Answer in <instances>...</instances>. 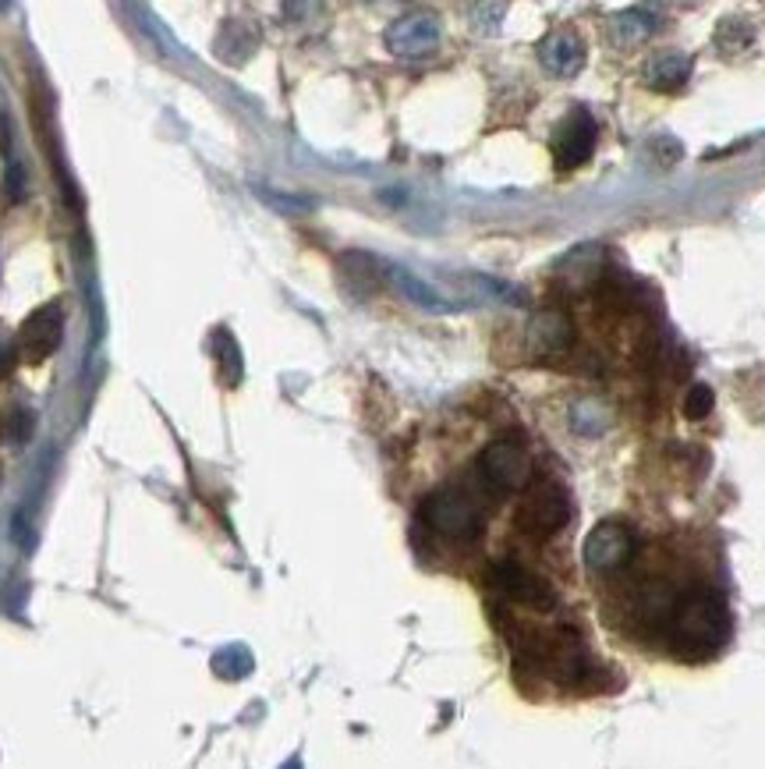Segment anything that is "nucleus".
I'll list each match as a JSON object with an SVG mask.
<instances>
[{
	"label": "nucleus",
	"mask_w": 765,
	"mask_h": 769,
	"mask_svg": "<svg viewBox=\"0 0 765 769\" xmlns=\"http://www.w3.org/2000/svg\"><path fill=\"white\" fill-rule=\"evenodd\" d=\"M383 40L394 58H404V61L425 58V53H433L440 47V18L433 11H412V14L397 18V22H390Z\"/></svg>",
	"instance_id": "obj_6"
},
{
	"label": "nucleus",
	"mask_w": 765,
	"mask_h": 769,
	"mask_svg": "<svg viewBox=\"0 0 765 769\" xmlns=\"http://www.w3.org/2000/svg\"><path fill=\"white\" fill-rule=\"evenodd\" d=\"M490 581H493V586H496L503 596L514 599V603H521V607L550 610V607L556 603L550 581H543L538 575H532L529 568L514 565V560H503V565H496V568L490 571Z\"/></svg>",
	"instance_id": "obj_9"
},
{
	"label": "nucleus",
	"mask_w": 765,
	"mask_h": 769,
	"mask_svg": "<svg viewBox=\"0 0 765 769\" xmlns=\"http://www.w3.org/2000/svg\"><path fill=\"white\" fill-rule=\"evenodd\" d=\"M14 362H18V341L11 344L8 337L0 333V380H4V377H11Z\"/></svg>",
	"instance_id": "obj_22"
},
{
	"label": "nucleus",
	"mask_w": 765,
	"mask_h": 769,
	"mask_svg": "<svg viewBox=\"0 0 765 769\" xmlns=\"http://www.w3.org/2000/svg\"><path fill=\"white\" fill-rule=\"evenodd\" d=\"M422 521L433 529L436 536L446 539H457V542H469L482 532V515L475 503L457 493V490H436L422 500Z\"/></svg>",
	"instance_id": "obj_3"
},
{
	"label": "nucleus",
	"mask_w": 765,
	"mask_h": 769,
	"mask_svg": "<svg viewBox=\"0 0 765 769\" xmlns=\"http://www.w3.org/2000/svg\"><path fill=\"white\" fill-rule=\"evenodd\" d=\"M503 0H475V8H472V26L482 29V32H493L500 26V18H503Z\"/></svg>",
	"instance_id": "obj_20"
},
{
	"label": "nucleus",
	"mask_w": 765,
	"mask_h": 769,
	"mask_svg": "<svg viewBox=\"0 0 765 769\" xmlns=\"http://www.w3.org/2000/svg\"><path fill=\"white\" fill-rule=\"evenodd\" d=\"M538 61L556 79H571L585 68V43L574 29H556L538 43Z\"/></svg>",
	"instance_id": "obj_10"
},
{
	"label": "nucleus",
	"mask_w": 765,
	"mask_h": 769,
	"mask_svg": "<svg viewBox=\"0 0 765 769\" xmlns=\"http://www.w3.org/2000/svg\"><path fill=\"white\" fill-rule=\"evenodd\" d=\"M532 333H535V341L543 344L546 351H560V348L571 344V323L560 312H543V316H538Z\"/></svg>",
	"instance_id": "obj_17"
},
{
	"label": "nucleus",
	"mask_w": 765,
	"mask_h": 769,
	"mask_svg": "<svg viewBox=\"0 0 765 769\" xmlns=\"http://www.w3.org/2000/svg\"><path fill=\"white\" fill-rule=\"evenodd\" d=\"M716 398H713V390H708L705 383H695L692 390L684 393V416L687 419H705L708 411H713Z\"/></svg>",
	"instance_id": "obj_19"
},
{
	"label": "nucleus",
	"mask_w": 765,
	"mask_h": 769,
	"mask_svg": "<svg viewBox=\"0 0 765 769\" xmlns=\"http://www.w3.org/2000/svg\"><path fill=\"white\" fill-rule=\"evenodd\" d=\"M595 136H600V128L588 118V110H574V114L560 121L556 136H553V160L560 171H574V167L588 163L592 149H595Z\"/></svg>",
	"instance_id": "obj_8"
},
{
	"label": "nucleus",
	"mask_w": 765,
	"mask_h": 769,
	"mask_svg": "<svg viewBox=\"0 0 765 769\" xmlns=\"http://www.w3.org/2000/svg\"><path fill=\"white\" fill-rule=\"evenodd\" d=\"M252 652L245 646H228V649H220L213 656V673L223 681H241V678H249L252 673Z\"/></svg>",
	"instance_id": "obj_16"
},
{
	"label": "nucleus",
	"mask_w": 765,
	"mask_h": 769,
	"mask_svg": "<svg viewBox=\"0 0 765 769\" xmlns=\"http://www.w3.org/2000/svg\"><path fill=\"white\" fill-rule=\"evenodd\" d=\"M731 635V613H726L723 599L713 592H692L674 603L666 617V639L670 649L681 660H708L716 656Z\"/></svg>",
	"instance_id": "obj_1"
},
{
	"label": "nucleus",
	"mask_w": 765,
	"mask_h": 769,
	"mask_svg": "<svg viewBox=\"0 0 765 769\" xmlns=\"http://www.w3.org/2000/svg\"><path fill=\"white\" fill-rule=\"evenodd\" d=\"M0 153H11V121H8V114L4 110H0Z\"/></svg>",
	"instance_id": "obj_24"
},
{
	"label": "nucleus",
	"mask_w": 765,
	"mask_h": 769,
	"mask_svg": "<svg viewBox=\"0 0 765 769\" xmlns=\"http://www.w3.org/2000/svg\"><path fill=\"white\" fill-rule=\"evenodd\" d=\"M386 277L394 280V284H397L407 298H412L415 306H422V309H433V312H451V309H454L451 302H443V298H440L433 288H425L422 280H415L412 273L401 270V267H390V270H386Z\"/></svg>",
	"instance_id": "obj_15"
},
{
	"label": "nucleus",
	"mask_w": 765,
	"mask_h": 769,
	"mask_svg": "<svg viewBox=\"0 0 765 769\" xmlns=\"http://www.w3.org/2000/svg\"><path fill=\"white\" fill-rule=\"evenodd\" d=\"M36 433V411L29 405H8L0 411V443L26 447Z\"/></svg>",
	"instance_id": "obj_14"
},
{
	"label": "nucleus",
	"mask_w": 765,
	"mask_h": 769,
	"mask_svg": "<svg viewBox=\"0 0 765 769\" xmlns=\"http://www.w3.org/2000/svg\"><path fill=\"white\" fill-rule=\"evenodd\" d=\"M479 476L486 479L493 490L500 493H514V490H525L529 479H532V458L529 450L514 443V440H496L482 450L479 458Z\"/></svg>",
	"instance_id": "obj_4"
},
{
	"label": "nucleus",
	"mask_w": 765,
	"mask_h": 769,
	"mask_svg": "<svg viewBox=\"0 0 765 769\" xmlns=\"http://www.w3.org/2000/svg\"><path fill=\"white\" fill-rule=\"evenodd\" d=\"M320 11H323V0H284V18L294 26L312 22Z\"/></svg>",
	"instance_id": "obj_21"
},
{
	"label": "nucleus",
	"mask_w": 765,
	"mask_h": 769,
	"mask_svg": "<svg viewBox=\"0 0 765 769\" xmlns=\"http://www.w3.org/2000/svg\"><path fill=\"white\" fill-rule=\"evenodd\" d=\"M0 479H4V472H0Z\"/></svg>",
	"instance_id": "obj_26"
},
{
	"label": "nucleus",
	"mask_w": 765,
	"mask_h": 769,
	"mask_svg": "<svg viewBox=\"0 0 765 769\" xmlns=\"http://www.w3.org/2000/svg\"><path fill=\"white\" fill-rule=\"evenodd\" d=\"M255 50H259V29L249 22V18H228L213 40V53L231 68L245 64Z\"/></svg>",
	"instance_id": "obj_11"
},
{
	"label": "nucleus",
	"mask_w": 765,
	"mask_h": 769,
	"mask_svg": "<svg viewBox=\"0 0 765 769\" xmlns=\"http://www.w3.org/2000/svg\"><path fill=\"white\" fill-rule=\"evenodd\" d=\"M692 79V58L687 53H656L645 64V86L660 92H677Z\"/></svg>",
	"instance_id": "obj_12"
},
{
	"label": "nucleus",
	"mask_w": 765,
	"mask_h": 769,
	"mask_svg": "<svg viewBox=\"0 0 765 769\" xmlns=\"http://www.w3.org/2000/svg\"><path fill=\"white\" fill-rule=\"evenodd\" d=\"M567 521H571V497L564 493V486H556V482L529 486V493L521 497L517 511H514V525L529 539H550L564 529Z\"/></svg>",
	"instance_id": "obj_2"
},
{
	"label": "nucleus",
	"mask_w": 765,
	"mask_h": 769,
	"mask_svg": "<svg viewBox=\"0 0 765 769\" xmlns=\"http://www.w3.org/2000/svg\"><path fill=\"white\" fill-rule=\"evenodd\" d=\"M22 196H26V171H22L18 163H11V167H8V199L18 202Z\"/></svg>",
	"instance_id": "obj_23"
},
{
	"label": "nucleus",
	"mask_w": 765,
	"mask_h": 769,
	"mask_svg": "<svg viewBox=\"0 0 765 769\" xmlns=\"http://www.w3.org/2000/svg\"><path fill=\"white\" fill-rule=\"evenodd\" d=\"M0 8H8V0H0Z\"/></svg>",
	"instance_id": "obj_25"
},
{
	"label": "nucleus",
	"mask_w": 765,
	"mask_h": 769,
	"mask_svg": "<svg viewBox=\"0 0 765 769\" xmlns=\"http://www.w3.org/2000/svg\"><path fill=\"white\" fill-rule=\"evenodd\" d=\"M217 341V366H220V380L228 387H238L241 380V351H238V341L228 333V330H217L213 333Z\"/></svg>",
	"instance_id": "obj_18"
},
{
	"label": "nucleus",
	"mask_w": 765,
	"mask_h": 769,
	"mask_svg": "<svg viewBox=\"0 0 765 769\" xmlns=\"http://www.w3.org/2000/svg\"><path fill=\"white\" fill-rule=\"evenodd\" d=\"M660 26V18L652 14V11H642V8H634V11H621V14H613V22H610V36H613V43H621V47H634V43H642L648 40L652 32H656Z\"/></svg>",
	"instance_id": "obj_13"
},
{
	"label": "nucleus",
	"mask_w": 765,
	"mask_h": 769,
	"mask_svg": "<svg viewBox=\"0 0 765 769\" xmlns=\"http://www.w3.org/2000/svg\"><path fill=\"white\" fill-rule=\"evenodd\" d=\"M61 337H64L61 306H40L26 316L22 327H18V354H22L26 362L40 366L61 348Z\"/></svg>",
	"instance_id": "obj_7"
},
{
	"label": "nucleus",
	"mask_w": 765,
	"mask_h": 769,
	"mask_svg": "<svg viewBox=\"0 0 765 769\" xmlns=\"http://www.w3.org/2000/svg\"><path fill=\"white\" fill-rule=\"evenodd\" d=\"M638 550V539L621 521H603L595 525L585 539V565L595 575H610V571H621L627 560Z\"/></svg>",
	"instance_id": "obj_5"
}]
</instances>
